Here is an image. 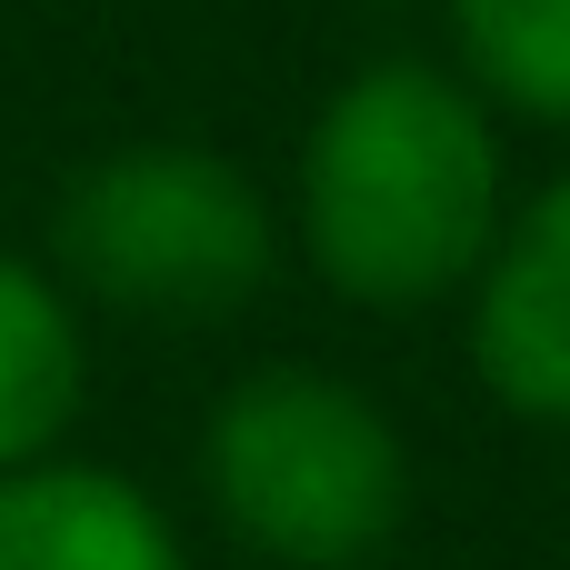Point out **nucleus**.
I'll return each mask as SVG.
<instances>
[{
	"label": "nucleus",
	"mask_w": 570,
	"mask_h": 570,
	"mask_svg": "<svg viewBox=\"0 0 570 570\" xmlns=\"http://www.w3.org/2000/svg\"><path fill=\"white\" fill-rule=\"evenodd\" d=\"M511 220L501 110L451 60H361L301 130L281 240L351 311H441Z\"/></svg>",
	"instance_id": "obj_1"
},
{
	"label": "nucleus",
	"mask_w": 570,
	"mask_h": 570,
	"mask_svg": "<svg viewBox=\"0 0 570 570\" xmlns=\"http://www.w3.org/2000/svg\"><path fill=\"white\" fill-rule=\"evenodd\" d=\"M200 491L250 561L361 570L411 521V441L351 371L261 361L200 421Z\"/></svg>",
	"instance_id": "obj_2"
},
{
	"label": "nucleus",
	"mask_w": 570,
	"mask_h": 570,
	"mask_svg": "<svg viewBox=\"0 0 570 570\" xmlns=\"http://www.w3.org/2000/svg\"><path fill=\"white\" fill-rule=\"evenodd\" d=\"M281 210L210 140H120L80 160L50 200V271L70 301L210 331L281 271Z\"/></svg>",
	"instance_id": "obj_3"
},
{
	"label": "nucleus",
	"mask_w": 570,
	"mask_h": 570,
	"mask_svg": "<svg viewBox=\"0 0 570 570\" xmlns=\"http://www.w3.org/2000/svg\"><path fill=\"white\" fill-rule=\"evenodd\" d=\"M461 341L511 421L570 431V170L511 200L491 261L461 291Z\"/></svg>",
	"instance_id": "obj_4"
},
{
	"label": "nucleus",
	"mask_w": 570,
	"mask_h": 570,
	"mask_svg": "<svg viewBox=\"0 0 570 570\" xmlns=\"http://www.w3.org/2000/svg\"><path fill=\"white\" fill-rule=\"evenodd\" d=\"M0 570H190V551L150 481L50 451L0 471Z\"/></svg>",
	"instance_id": "obj_5"
},
{
	"label": "nucleus",
	"mask_w": 570,
	"mask_h": 570,
	"mask_svg": "<svg viewBox=\"0 0 570 570\" xmlns=\"http://www.w3.org/2000/svg\"><path fill=\"white\" fill-rule=\"evenodd\" d=\"M90 401V331L50 261L0 240V471L50 461Z\"/></svg>",
	"instance_id": "obj_6"
},
{
	"label": "nucleus",
	"mask_w": 570,
	"mask_h": 570,
	"mask_svg": "<svg viewBox=\"0 0 570 570\" xmlns=\"http://www.w3.org/2000/svg\"><path fill=\"white\" fill-rule=\"evenodd\" d=\"M451 10V70L531 130L570 140V0H441Z\"/></svg>",
	"instance_id": "obj_7"
}]
</instances>
